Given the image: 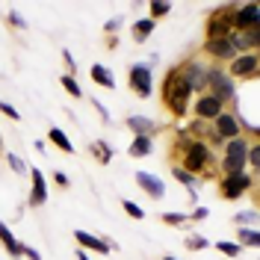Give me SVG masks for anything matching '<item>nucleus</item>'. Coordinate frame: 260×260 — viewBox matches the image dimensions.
I'll use <instances>...</instances> for the list:
<instances>
[{"label":"nucleus","instance_id":"obj_1","mask_svg":"<svg viewBox=\"0 0 260 260\" xmlns=\"http://www.w3.org/2000/svg\"><path fill=\"white\" fill-rule=\"evenodd\" d=\"M172 151L178 154V162L183 172H189L192 178H216V162L219 157L213 154V148H207L201 139H192L186 130H180L178 136H175V142H172Z\"/></svg>","mask_w":260,"mask_h":260},{"label":"nucleus","instance_id":"obj_2","mask_svg":"<svg viewBox=\"0 0 260 260\" xmlns=\"http://www.w3.org/2000/svg\"><path fill=\"white\" fill-rule=\"evenodd\" d=\"M192 92H189V86L186 80L180 77V68H169L166 71V77L160 83V101L162 107H166V113L175 115V118H183V115H189V104H192Z\"/></svg>","mask_w":260,"mask_h":260},{"label":"nucleus","instance_id":"obj_3","mask_svg":"<svg viewBox=\"0 0 260 260\" xmlns=\"http://www.w3.org/2000/svg\"><path fill=\"white\" fill-rule=\"evenodd\" d=\"M251 145V139H245V136H237V139H228L225 145H222V157L216 162V169L222 172V175H237V172H248V166H245V151Z\"/></svg>","mask_w":260,"mask_h":260},{"label":"nucleus","instance_id":"obj_4","mask_svg":"<svg viewBox=\"0 0 260 260\" xmlns=\"http://www.w3.org/2000/svg\"><path fill=\"white\" fill-rule=\"evenodd\" d=\"M207 95H213L216 101H222V104H231L234 107V101H237V83L228 77L225 65H216L210 62L207 68Z\"/></svg>","mask_w":260,"mask_h":260},{"label":"nucleus","instance_id":"obj_5","mask_svg":"<svg viewBox=\"0 0 260 260\" xmlns=\"http://www.w3.org/2000/svg\"><path fill=\"white\" fill-rule=\"evenodd\" d=\"M257 186V175L251 172H237V175H222L219 178V198L222 201H240L245 192Z\"/></svg>","mask_w":260,"mask_h":260},{"label":"nucleus","instance_id":"obj_6","mask_svg":"<svg viewBox=\"0 0 260 260\" xmlns=\"http://www.w3.org/2000/svg\"><path fill=\"white\" fill-rule=\"evenodd\" d=\"M178 68H180V77L186 80V86H189L192 95H204V92H207V68H210L207 59L189 56V59H183Z\"/></svg>","mask_w":260,"mask_h":260},{"label":"nucleus","instance_id":"obj_7","mask_svg":"<svg viewBox=\"0 0 260 260\" xmlns=\"http://www.w3.org/2000/svg\"><path fill=\"white\" fill-rule=\"evenodd\" d=\"M228 77L234 83H248V80H257L260 77V56L257 53H237L231 62H228Z\"/></svg>","mask_w":260,"mask_h":260},{"label":"nucleus","instance_id":"obj_8","mask_svg":"<svg viewBox=\"0 0 260 260\" xmlns=\"http://www.w3.org/2000/svg\"><path fill=\"white\" fill-rule=\"evenodd\" d=\"M231 18H234V3L213 9L210 15H207V24H204V39H228L234 32Z\"/></svg>","mask_w":260,"mask_h":260},{"label":"nucleus","instance_id":"obj_9","mask_svg":"<svg viewBox=\"0 0 260 260\" xmlns=\"http://www.w3.org/2000/svg\"><path fill=\"white\" fill-rule=\"evenodd\" d=\"M127 86L136 98H151L154 95V71L148 62H133L127 68Z\"/></svg>","mask_w":260,"mask_h":260},{"label":"nucleus","instance_id":"obj_10","mask_svg":"<svg viewBox=\"0 0 260 260\" xmlns=\"http://www.w3.org/2000/svg\"><path fill=\"white\" fill-rule=\"evenodd\" d=\"M189 110H192V118L195 121H204V124H213L219 115L225 113L228 107L222 104V101H216L213 95H195L192 98V104H189Z\"/></svg>","mask_w":260,"mask_h":260},{"label":"nucleus","instance_id":"obj_11","mask_svg":"<svg viewBox=\"0 0 260 260\" xmlns=\"http://www.w3.org/2000/svg\"><path fill=\"white\" fill-rule=\"evenodd\" d=\"M201 53H204L207 62H216V65H228L234 56H237V50H234V45H231V39H204Z\"/></svg>","mask_w":260,"mask_h":260},{"label":"nucleus","instance_id":"obj_12","mask_svg":"<svg viewBox=\"0 0 260 260\" xmlns=\"http://www.w3.org/2000/svg\"><path fill=\"white\" fill-rule=\"evenodd\" d=\"M234 32H245V30H257L260 24V6L257 3H234Z\"/></svg>","mask_w":260,"mask_h":260},{"label":"nucleus","instance_id":"obj_13","mask_svg":"<svg viewBox=\"0 0 260 260\" xmlns=\"http://www.w3.org/2000/svg\"><path fill=\"white\" fill-rule=\"evenodd\" d=\"M213 133H216L222 142L243 136V127H240V113H237V110H225V113L213 121Z\"/></svg>","mask_w":260,"mask_h":260},{"label":"nucleus","instance_id":"obj_14","mask_svg":"<svg viewBox=\"0 0 260 260\" xmlns=\"http://www.w3.org/2000/svg\"><path fill=\"white\" fill-rule=\"evenodd\" d=\"M136 186H139L151 201H162V198H166V183H162V178L151 175V172H136Z\"/></svg>","mask_w":260,"mask_h":260},{"label":"nucleus","instance_id":"obj_15","mask_svg":"<svg viewBox=\"0 0 260 260\" xmlns=\"http://www.w3.org/2000/svg\"><path fill=\"white\" fill-rule=\"evenodd\" d=\"M30 195H27V204L30 207H42L48 201V180H45V172L42 169H30Z\"/></svg>","mask_w":260,"mask_h":260},{"label":"nucleus","instance_id":"obj_16","mask_svg":"<svg viewBox=\"0 0 260 260\" xmlns=\"http://www.w3.org/2000/svg\"><path fill=\"white\" fill-rule=\"evenodd\" d=\"M74 240H77V248H83V251L110 254V240H104V237H95L89 231H74Z\"/></svg>","mask_w":260,"mask_h":260},{"label":"nucleus","instance_id":"obj_17","mask_svg":"<svg viewBox=\"0 0 260 260\" xmlns=\"http://www.w3.org/2000/svg\"><path fill=\"white\" fill-rule=\"evenodd\" d=\"M124 124H127V130L133 136H151V139H154V136L160 133V124H157L154 118H148V115H127Z\"/></svg>","mask_w":260,"mask_h":260},{"label":"nucleus","instance_id":"obj_18","mask_svg":"<svg viewBox=\"0 0 260 260\" xmlns=\"http://www.w3.org/2000/svg\"><path fill=\"white\" fill-rule=\"evenodd\" d=\"M228 39H231V45H234V50H237V53H257V48H260V36H257V30L231 32Z\"/></svg>","mask_w":260,"mask_h":260},{"label":"nucleus","instance_id":"obj_19","mask_svg":"<svg viewBox=\"0 0 260 260\" xmlns=\"http://www.w3.org/2000/svg\"><path fill=\"white\" fill-rule=\"evenodd\" d=\"M0 243H3V248H6V254H9V257H24V243L15 240L12 228L6 225V222H0Z\"/></svg>","mask_w":260,"mask_h":260},{"label":"nucleus","instance_id":"obj_20","mask_svg":"<svg viewBox=\"0 0 260 260\" xmlns=\"http://www.w3.org/2000/svg\"><path fill=\"white\" fill-rule=\"evenodd\" d=\"M89 77H92V83H95V86H101V89H110V92L115 89V77H113V71H110L107 65L95 62L92 68H89Z\"/></svg>","mask_w":260,"mask_h":260},{"label":"nucleus","instance_id":"obj_21","mask_svg":"<svg viewBox=\"0 0 260 260\" xmlns=\"http://www.w3.org/2000/svg\"><path fill=\"white\" fill-rule=\"evenodd\" d=\"M154 27H157V24H154L151 18H139V21H133V24H130V32H133V42H136V45H145L148 39L154 36Z\"/></svg>","mask_w":260,"mask_h":260},{"label":"nucleus","instance_id":"obj_22","mask_svg":"<svg viewBox=\"0 0 260 260\" xmlns=\"http://www.w3.org/2000/svg\"><path fill=\"white\" fill-rule=\"evenodd\" d=\"M127 154L130 157H151L154 154V139L151 136H133L127 145Z\"/></svg>","mask_w":260,"mask_h":260},{"label":"nucleus","instance_id":"obj_23","mask_svg":"<svg viewBox=\"0 0 260 260\" xmlns=\"http://www.w3.org/2000/svg\"><path fill=\"white\" fill-rule=\"evenodd\" d=\"M240 248H260V231L257 228H237V240Z\"/></svg>","mask_w":260,"mask_h":260},{"label":"nucleus","instance_id":"obj_24","mask_svg":"<svg viewBox=\"0 0 260 260\" xmlns=\"http://www.w3.org/2000/svg\"><path fill=\"white\" fill-rule=\"evenodd\" d=\"M48 139H50V145L53 148H59L62 154H74V142L65 136V130H59V127H50L48 130Z\"/></svg>","mask_w":260,"mask_h":260},{"label":"nucleus","instance_id":"obj_25","mask_svg":"<svg viewBox=\"0 0 260 260\" xmlns=\"http://www.w3.org/2000/svg\"><path fill=\"white\" fill-rule=\"evenodd\" d=\"M89 151H92V157H95L98 162H113V157H115V151H113V145H107L104 139H95L92 145H89Z\"/></svg>","mask_w":260,"mask_h":260},{"label":"nucleus","instance_id":"obj_26","mask_svg":"<svg viewBox=\"0 0 260 260\" xmlns=\"http://www.w3.org/2000/svg\"><path fill=\"white\" fill-rule=\"evenodd\" d=\"M172 178L178 180V183H183V186H186V192L198 186V178H192L189 172H183V169H180V166H175V162H172Z\"/></svg>","mask_w":260,"mask_h":260},{"label":"nucleus","instance_id":"obj_27","mask_svg":"<svg viewBox=\"0 0 260 260\" xmlns=\"http://www.w3.org/2000/svg\"><path fill=\"white\" fill-rule=\"evenodd\" d=\"M234 222L240 228H257V207H248V210H240L234 216Z\"/></svg>","mask_w":260,"mask_h":260},{"label":"nucleus","instance_id":"obj_28","mask_svg":"<svg viewBox=\"0 0 260 260\" xmlns=\"http://www.w3.org/2000/svg\"><path fill=\"white\" fill-rule=\"evenodd\" d=\"M160 219H162V225H169V228H180V225H186V222H189V216H186V213H180V210L162 213Z\"/></svg>","mask_w":260,"mask_h":260},{"label":"nucleus","instance_id":"obj_29","mask_svg":"<svg viewBox=\"0 0 260 260\" xmlns=\"http://www.w3.org/2000/svg\"><path fill=\"white\" fill-rule=\"evenodd\" d=\"M245 166L251 169V175H257V169H260V145L257 142H251L248 151H245Z\"/></svg>","mask_w":260,"mask_h":260},{"label":"nucleus","instance_id":"obj_30","mask_svg":"<svg viewBox=\"0 0 260 260\" xmlns=\"http://www.w3.org/2000/svg\"><path fill=\"white\" fill-rule=\"evenodd\" d=\"M148 12H151V21H154V24H157V21H160V18H166V15H172V3H162V0H157V3H151V6H148Z\"/></svg>","mask_w":260,"mask_h":260},{"label":"nucleus","instance_id":"obj_31","mask_svg":"<svg viewBox=\"0 0 260 260\" xmlns=\"http://www.w3.org/2000/svg\"><path fill=\"white\" fill-rule=\"evenodd\" d=\"M59 83H62V89H65V92H68L71 98H77V101L83 98V89H80V83L74 80L71 74H62V77H59Z\"/></svg>","mask_w":260,"mask_h":260},{"label":"nucleus","instance_id":"obj_32","mask_svg":"<svg viewBox=\"0 0 260 260\" xmlns=\"http://www.w3.org/2000/svg\"><path fill=\"white\" fill-rule=\"evenodd\" d=\"M216 251L225 254V257H240V254H243V248L237 243H231V240H219V243H216Z\"/></svg>","mask_w":260,"mask_h":260},{"label":"nucleus","instance_id":"obj_33","mask_svg":"<svg viewBox=\"0 0 260 260\" xmlns=\"http://www.w3.org/2000/svg\"><path fill=\"white\" fill-rule=\"evenodd\" d=\"M207 245H210V240H207L204 234H189V237H186V248H189V251H204Z\"/></svg>","mask_w":260,"mask_h":260},{"label":"nucleus","instance_id":"obj_34","mask_svg":"<svg viewBox=\"0 0 260 260\" xmlns=\"http://www.w3.org/2000/svg\"><path fill=\"white\" fill-rule=\"evenodd\" d=\"M6 162H9V169H12L15 175H21V178H24V175H30V169H27V162L21 160L18 154H6Z\"/></svg>","mask_w":260,"mask_h":260},{"label":"nucleus","instance_id":"obj_35","mask_svg":"<svg viewBox=\"0 0 260 260\" xmlns=\"http://www.w3.org/2000/svg\"><path fill=\"white\" fill-rule=\"evenodd\" d=\"M121 210L127 213L130 219H145V210H142L136 201H130V198H124V201H121Z\"/></svg>","mask_w":260,"mask_h":260},{"label":"nucleus","instance_id":"obj_36","mask_svg":"<svg viewBox=\"0 0 260 260\" xmlns=\"http://www.w3.org/2000/svg\"><path fill=\"white\" fill-rule=\"evenodd\" d=\"M6 24H9V27H15V30H27V21H24V15H21V12H15V9H12V12H6Z\"/></svg>","mask_w":260,"mask_h":260},{"label":"nucleus","instance_id":"obj_37","mask_svg":"<svg viewBox=\"0 0 260 260\" xmlns=\"http://www.w3.org/2000/svg\"><path fill=\"white\" fill-rule=\"evenodd\" d=\"M121 27H124V18L115 15V18H110V21L104 24V32H107V36H115V32L121 30Z\"/></svg>","mask_w":260,"mask_h":260},{"label":"nucleus","instance_id":"obj_38","mask_svg":"<svg viewBox=\"0 0 260 260\" xmlns=\"http://www.w3.org/2000/svg\"><path fill=\"white\" fill-rule=\"evenodd\" d=\"M62 62H65V68H68L65 74H71V77H74V74H77V62H74V56H71V50H68V48H62Z\"/></svg>","mask_w":260,"mask_h":260},{"label":"nucleus","instance_id":"obj_39","mask_svg":"<svg viewBox=\"0 0 260 260\" xmlns=\"http://www.w3.org/2000/svg\"><path fill=\"white\" fill-rule=\"evenodd\" d=\"M186 216H189V222H204V219H207V216H210V210H207V207H201V204H198V207H195L192 213H186Z\"/></svg>","mask_w":260,"mask_h":260},{"label":"nucleus","instance_id":"obj_40","mask_svg":"<svg viewBox=\"0 0 260 260\" xmlns=\"http://www.w3.org/2000/svg\"><path fill=\"white\" fill-rule=\"evenodd\" d=\"M0 113H3V115H9L12 121H21V113H18V110L12 107V104H6V101H0Z\"/></svg>","mask_w":260,"mask_h":260},{"label":"nucleus","instance_id":"obj_41","mask_svg":"<svg viewBox=\"0 0 260 260\" xmlns=\"http://www.w3.org/2000/svg\"><path fill=\"white\" fill-rule=\"evenodd\" d=\"M92 107H95V110H98V115H101V118H104V121H107V124H110V121H113V115H110V110H107V107H104V104H101V101H98V98H92Z\"/></svg>","mask_w":260,"mask_h":260},{"label":"nucleus","instance_id":"obj_42","mask_svg":"<svg viewBox=\"0 0 260 260\" xmlns=\"http://www.w3.org/2000/svg\"><path fill=\"white\" fill-rule=\"evenodd\" d=\"M53 183H56L59 189H68V186H71V180H68V175H65V172H59V169L53 172Z\"/></svg>","mask_w":260,"mask_h":260},{"label":"nucleus","instance_id":"obj_43","mask_svg":"<svg viewBox=\"0 0 260 260\" xmlns=\"http://www.w3.org/2000/svg\"><path fill=\"white\" fill-rule=\"evenodd\" d=\"M24 257L27 260H42V251H39V248H30V245H24Z\"/></svg>","mask_w":260,"mask_h":260},{"label":"nucleus","instance_id":"obj_44","mask_svg":"<svg viewBox=\"0 0 260 260\" xmlns=\"http://www.w3.org/2000/svg\"><path fill=\"white\" fill-rule=\"evenodd\" d=\"M77 260H92V257H89V251H83V248H77Z\"/></svg>","mask_w":260,"mask_h":260},{"label":"nucleus","instance_id":"obj_45","mask_svg":"<svg viewBox=\"0 0 260 260\" xmlns=\"http://www.w3.org/2000/svg\"><path fill=\"white\" fill-rule=\"evenodd\" d=\"M0 154H3V136H0Z\"/></svg>","mask_w":260,"mask_h":260},{"label":"nucleus","instance_id":"obj_46","mask_svg":"<svg viewBox=\"0 0 260 260\" xmlns=\"http://www.w3.org/2000/svg\"><path fill=\"white\" fill-rule=\"evenodd\" d=\"M160 260H180V257H160Z\"/></svg>","mask_w":260,"mask_h":260}]
</instances>
